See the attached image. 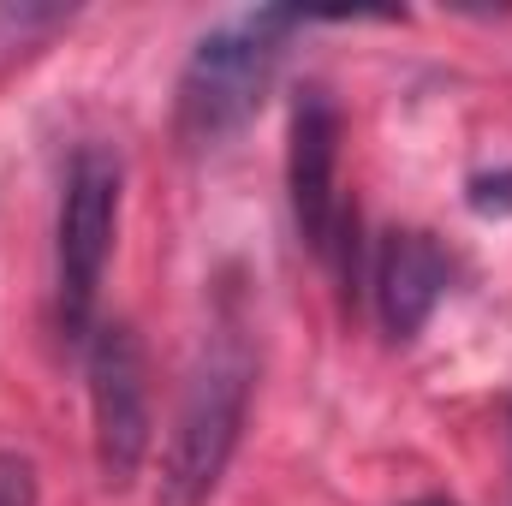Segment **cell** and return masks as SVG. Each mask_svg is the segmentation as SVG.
<instances>
[{"label":"cell","instance_id":"obj_1","mask_svg":"<svg viewBox=\"0 0 512 506\" xmlns=\"http://www.w3.org/2000/svg\"><path fill=\"white\" fill-rule=\"evenodd\" d=\"M251 340L245 322L227 310L215 322V334L203 340V358L185 381L179 417H173V441H167V465H161V506H209L227 459L239 447L245 429V405H251Z\"/></svg>","mask_w":512,"mask_h":506},{"label":"cell","instance_id":"obj_2","mask_svg":"<svg viewBox=\"0 0 512 506\" xmlns=\"http://www.w3.org/2000/svg\"><path fill=\"white\" fill-rule=\"evenodd\" d=\"M298 24V12L262 6L245 18H227L221 30H209L179 78V137L185 143H221L227 131H239L256 114L280 54H286V30Z\"/></svg>","mask_w":512,"mask_h":506},{"label":"cell","instance_id":"obj_3","mask_svg":"<svg viewBox=\"0 0 512 506\" xmlns=\"http://www.w3.org/2000/svg\"><path fill=\"white\" fill-rule=\"evenodd\" d=\"M120 227V155L102 143H84L66 167L60 191V227H54V286H60V334L90 340L102 274L114 256Z\"/></svg>","mask_w":512,"mask_h":506},{"label":"cell","instance_id":"obj_4","mask_svg":"<svg viewBox=\"0 0 512 506\" xmlns=\"http://www.w3.org/2000/svg\"><path fill=\"white\" fill-rule=\"evenodd\" d=\"M286 191H292V221L304 245L328 256L340 274H352V215L340 203V114L328 90H304L292 102V137H286Z\"/></svg>","mask_w":512,"mask_h":506},{"label":"cell","instance_id":"obj_5","mask_svg":"<svg viewBox=\"0 0 512 506\" xmlns=\"http://www.w3.org/2000/svg\"><path fill=\"white\" fill-rule=\"evenodd\" d=\"M90 364V411H96V465L108 489H126L149 453V387H143V352L126 322L90 328L84 340Z\"/></svg>","mask_w":512,"mask_h":506},{"label":"cell","instance_id":"obj_6","mask_svg":"<svg viewBox=\"0 0 512 506\" xmlns=\"http://www.w3.org/2000/svg\"><path fill=\"white\" fill-rule=\"evenodd\" d=\"M447 292V256L423 233H393L376 262V310L393 340H411Z\"/></svg>","mask_w":512,"mask_h":506},{"label":"cell","instance_id":"obj_7","mask_svg":"<svg viewBox=\"0 0 512 506\" xmlns=\"http://www.w3.org/2000/svg\"><path fill=\"white\" fill-rule=\"evenodd\" d=\"M0 506H36V465L24 453H0Z\"/></svg>","mask_w":512,"mask_h":506},{"label":"cell","instance_id":"obj_8","mask_svg":"<svg viewBox=\"0 0 512 506\" xmlns=\"http://www.w3.org/2000/svg\"><path fill=\"white\" fill-rule=\"evenodd\" d=\"M471 203L489 215V209H512V173H495V179H471Z\"/></svg>","mask_w":512,"mask_h":506},{"label":"cell","instance_id":"obj_9","mask_svg":"<svg viewBox=\"0 0 512 506\" xmlns=\"http://www.w3.org/2000/svg\"><path fill=\"white\" fill-rule=\"evenodd\" d=\"M417 506H447V501H417Z\"/></svg>","mask_w":512,"mask_h":506}]
</instances>
